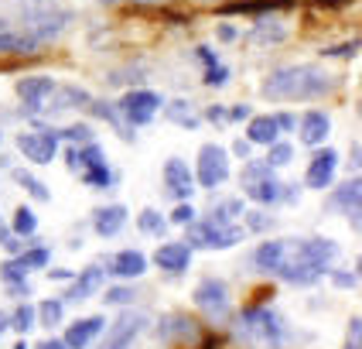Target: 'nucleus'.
Here are the masks:
<instances>
[{
	"label": "nucleus",
	"mask_w": 362,
	"mask_h": 349,
	"mask_svg": "<svg viewBox=\"0 0 362 349\" xmlns=\"http://www.w3.org/2000/svg\"><path fill=\"white\" fill-rule=\"evenodd\" d=\"M240 216H243V202H240V199H226V202L216 205L205 219H209V223H219V226H233Z\"/></svg>",
	"instance_id": "2f4dec72"
},
{
	"label": "nucleus",
	"mask_w": 362,
	"mask_h": 349,
	"mask_svg": "<svg viewBox=\"0 0 362 349\" xmlns=\"http://www.w3.org/2000/svg\"><path fill=\"white\" fill-rule=\"evenodd\" d=\"M65 158H69V168L82 178V185H89V188H110L113 185V168L106 164V154L96 141L69 147Z\"/></svg>",
	"instance_id": "20e7f679"
},
{
	"label": "nucleus",
	"mask_w": 362,
	"mask_h": 349,
	"mask_svg": "<svg viewBox=\"0 0 362 349\" xmlns=\"http://www.w3.org/2000/svg\"><path fill=\"white\" fill-rule=\"evenodd\" d=\"M199 59L205 62V65H216V55H212V48H199Z\"/></svg>",
	"instance_id": "4d7b16f0"
},
{
	"label": "nucleus",
	"mask_w": 362,
	"mask_h": 349,
	"mask_svg": "<svg viewBox=\"0 0 362 349\" xmlns=\"http://www.w3.org/2000/svg\"><path fill=\"white\" fill-rule=\"evenodd\" d=\"M55 86H59V82L52 79V76H24V79H18V96H21L24 113H28V117L41 113V110L48 106V100H52Z\"/></svg>",
	"instance_id": "f8f14e48"
},
{
	"label": "nucleus",
	"mask_w": 362,
	"mask_h": 349,
	"mask_svg": "<svg viewBox=\"0 0 362 349\" xmlns=\"http://www.w3.org/2000/svg\"><path fill=\"white\" fill-rule=\"evenodd\" d=\"M137 229H141V233H151V236H164V233H168V219H164L158 209H144L141 219H137Z\"/></svg>",
	"instance_id": "e433bc0d"
},
{
	"label": "nucleus",
	"mask_w": 362,
	"mask_h": 349,
	"mask_svg": "<svg viewBox=\"0 0 362 349\" xmlns=\"http://www.w3.org/2000/svg\"><path fill=\"white\" fill-rule=\"evenodd\" d=\"M52 261V253H48V246H28V250H21L18 253V264L31 274V270H38V267H45Z\"/></svg>",
	"instance_id": "4c0bfd02"
},
{
	"label": "nucleus",
	"mask_w": 362,
	"mask_h": 349,
	"mask_svg": "<svg viewBox=\"0 0 362 349\" xmlns=\"http://www.w3.org/2000/svg\"><path fill=\"white\" fill-rule=\"evenodd\" d=\"M291 0H233L222 7V14H263V11H284Z\"/></svg>",
	"instance_id": "bb28decb"
},
{
	"label": "nucleus",
	"mask_w": 362,
	"mask_h": 349,
	"mask_svg": "<svg viewBox=\"0 0 362 349\" xmlns=\"http://www.w3.org/2000/svg\"><path fill=\"white\" fill-rule=\"evenodd\" d=\"M14 182H18L21 188L35 199V202H48V199H52V192L45 188V182H41V178H35L31 171H14Z\"/></svg>",
	"instance_id": "473e14b6"
},
{
	"label": "nucleus",
	"mask_w": 362,
	"mask_h": 349,
	"mask_svg": "<svg viewBox=\"0 0 362 349\" xmlns=\"http://www.w3.org/2000/svg\"><path fill=\"white\" fill-rule=\"evenodd\" d=\"M274 120H277V130H294V127H298V120H294V117H291V113H274Z\"/></svg>",
	"instance_id": "3c124183"
},
{
	"label": "nucleus",
	"mask_w": 362,
	"mask_h": 349,
	"mask_svg": "<svg viewBox=\"0 0 362 349\" xmlns=\"http://www.w3.org/2000/svg\"><path fill=\"white\" fill-rule=\"evenodd\" d=\"M335 79L325 72L322 65H311V62H301V65H284L277 72H270L263 79V96L270 100H322L325 93H332Z\"/></svg>",
	"instance_id": "f03ea898"
},
{
	"label": "nucleus",
	"mask_w": 362,
	"mask_h": 349,
	"mask_svg": "<svg viewBox=\"0 0 362 349\" xmlns=\"http://www.w3.org/2000/svg\"><path fill=\"white\" fill-rule=\"evenodd\" d=\"M325 59H356L359 55V41H345V45H335V48H322Z\"/></svg>",
	"instance_id": "37998d69"
},
{
	"label": "nucleus",
	"mask_w": 362,
	"mask_h": 349,
	"mask_svg": "<svg viewBox=\"0 0 362 349\" xmlns=\"http://www.w3.org/2000/svg\"><path fill=\"white\" fill-rule=\"evenodd\" d=\"M7 328H11V315H7V311H0V336H4Z\"/></svg>",
	"instance_id": "052dcab7"
},
{
	"label": "nucleus",
	"mask_w": 362,
	"mask_h": 349,
	"mask_svg": "<svg viewBox=\"0 0 362 349\" xmlns=\"http://www.w3.org/2000/svg\"><path fill=\"white\" fill-rule=\"evenodd\" d=\"M14 349H31V346H28V339H21V343H18Z\"/></svg>",
	"instance_id": "e2e57ef3"
},
{
	"label": "nucleus",
	"mask_w": 362,
	"mask_h": 349,
	"mask_svg": "<svg viewBox=\"0 0 362 349\" xmlns=\"http://www.w3.org/2000/svg\"><path fill=\"white\" fill-rule=\"evenodd\" d=\"M335 171H339V151L325 147V151H318V154L311 158V164H308L304 185H308V188H328V185L335 182Z\"/></svg>",
	"instance_id": "dca6fc26"
},
{
	"label": "nucleus",
	"mask_w": 362,
	"mask_h": 349,
	"mask_svg": "<svg viewBox=\"0 0 362 349\" xmlns=\"http://www.w3.org/2000/svg\"><path fill=\"white\" fill-rule=\"evenodd\" d=\"M35 349H65V343H62V339H45V343Z\"/></svg>",
	"instance_id": "13d9d810"
},
{
	"label": "nucleus",
	"mask_w": 362,
	"mask_h": 349,
	"mask_svg": "<svg viewBox=\"0 0 362 349\" xmlns=\"http://www.w3.org/2000/svg\"><path fill=\"white\" fill-rule=\"evenodd\" d=\"M345 349H362V319H359V315H352V322H349Z\"/></svg>",
	"instance_id": "a18cd8bd"
},
{
	"label": "nucleus",
	"mask_w": 362,
	"mask_h": 349,
	"mask_svg": "<svg viewBox=\"0 0 362 349\" xmlns=\"http://www.w3.org/2000/svg\"><path fill=\"white\" fill-rule=\"evenodd\" d=\"M11 233H14V236H35V233H38V216H35L31 205H18V209H14Z\"/></svg>",
	"instance_id": "c85d7f7f"
},
{
	"label": "nucleus",
	"mask_w": 362,
	"mask_h": 349,
	"mask_svg": "<svg viewBox=\"0 0 362 349\" xmlns=\"http://www.w3.org/2000/svg\"><path fill=\"white\" fill-rule=\"evenodd\" d=\"M89 110L96 113V117H103V120H110L117 130H120L123 137H130V130H127V123H123L120 117V110H117V103H96V100H89Z\"/></svg>",
	"instance_id": "c9c22d12"
},
{
	"label": "nucleus",
	"mask_w": 362,
	"mask_h": 349,
	"mask_svg": "<svg viewBox=\"0 0 362 349\" xmlns=\"http://www.w3.org/2000/svg\"><path fill=\"white\" fill-rule=\"evenodd\" d=\"M359 195H362V182H359V178H349L345 185H339V188H335L332 205H335L339 212H345L352 223H359Z\"/></svg>",
	"instance_id": "5701e85b"
},
{
	"label": "nucleus",
	"mask_w": 362,
	"mask_h": 349,
	"mask_svg": "<svg viewBox=\"0 0 362 349\" xmlns=\"http://www.w3.org/2000/svg\"><path fill=\"white\" fill-rule=\"evenodd\" d=\"M281 137V130H277V120H274V113H267V117H250V127H246V141L250 144H274Z\"/></svg>",
	"instance_id": "393cba45"
},
{
	"label": "nucleus",
	"mask_w": 362,
	"mask_h": 349,
	"mask_svg": "<svg viewBox=\"0 0 362 349\" xmlns=\"http://www.w3.org/2000/svg\"><path fill=\"white\" fill-rule=\"evenodd\" d=\"M236 343L246 349H281L287 343V326L270 305H250L236 319Z\"/></svg>",
	"instance_id": "7ed1b4c3"
},
{
	"label": "nucleus",
	"mask_w": 362,
	"mask_h": 349,
	"mask_svg": "<svg viewBox=\"0 0 362 349\" xmlns=\"http://www.w3.org/2000/svg\"><path fill=\"white\" fill-rule=\"evenodd\" d=\"M7 291H11L14 298H24V302H28V294H31V285H28V281H14V285H7Z\"/></svg>",
	"instance_id": "603ef678"
},
{
	"label": "nucleus",
	"mask_w": 362,
	"mask_h": 349,
	"mask_svg": "<svg viewBox=\"0 0 362 349\" xmlns=\"http://www.w3.org/2000/svg\"><path fill=\"white\" fill-rule=\"evenodd\" d=\"M103 328H106V319L100 315H89V319H79V322H72V326L65 328V336H62V343L65 349H86L96 336H100Z\"/></svg>",
	"instance_id": "aec40b11"
},
{
	"label": "nucleus",
	"mask_w": 362,
	"mask_h": 349,
	"mask_svg": "<svg viewBox=\"0 0 362 349\" xmlns=\"http://www.w3.org/2000/svg\"><path fill=\"white\" fill-rule=\"evenodd\" d=\"M298 134H301V144H308V147L325 144L328 141V134H332V120H328V113H322V110H308V113L301 117Z\"/></svg>",
	"instance_id": "412c9836"
},
{
	"label": "nucleus",
	"mask_w": 362,
	"mask_h": 349,
	"mask_svg": "<svg viewBox=\"0 0 362 349\" xmlns=\"http://www.w3.org/2000/svg\"><path fill=\"white\" fill-rule=\"evenodd\" d=\"M226 117H229V120H250V117H253V110H250V106L243 103V106H233V110H226Z\"/></svg>",
	"instance_id": "8fccbe9b"
},
{
	"label": "nucleus",
	"mask_w": 362,
	"mask_h": 349,
	"mask_svg": "<svg viewBox=\"0 0 362 349\" xmlns=\"http://www.w3.org/2000/svg\"><path fill=\"white\" fill-rule=\"evenodd\" d=\"M4 168H11V158H7V154H0V171H4Z\"/></svg>",
	"instance_id": "680f3d73"
},
{
	"label": "nucleus",
	"mask_w": 362,
	"mask_h": 349,
	"mask_svg": "<svg viewBox=\"0 0 362 349\" xmlns=\"http://www.w3.org/2000/svg\"><path fill=\"white\" fill-rule=\"evenodd\" d=\"M205 117H209V120H212V123L229 120V117H226V106H209V110H205Z\"/></svg>",
	"instance_id": "864d4df0"
},
{
	"label": "nucleus",
	"mask_w": 362,
	"mask_h": 349,
	"mask_svg": "<svg viewBox=\"0 0 362 349\" xmlns=\"http://www.w3.org/2000/svg\"><path fill=\"white\" fill-rule=\"evenodd\" d=\"M233 154H236V158H243V161H246V158H253V144L246 141V137H240V141L233 144Z\"/></svg>",
	"instance_id": "09e8293b"
},
{
	"label": "nucleus",
	"mask_w": 362,
	"mask_h": 349,
	"mask_svg": "<svg viewBox=\"0 0 362 349\" xmlns=\"http://www.w3.org/2000/svg\"><path fill=\"white\" fill-rule=\"evenodd\" d=\"M328 274H332V281H335L339 287H356V281H359V278L349 274V270H328Z\"/></svg>",
	"instance_id": "de8ad7c7"
},
{
	"label": "nucleus",
	"mask_w": 362,
	"mask_h": 349,
	"mask_svg": "<svg viewBox=\"0 0 362 349\" xmlns=\"http://www.w3.org/2000/svg\"><path fill=\"white\" fill-rule=\"evenodd\" d=\"M76 274L72 270H52V281H72Z\"/></svg>",
	"instance_id": "bf43d9fd"
},
{
	"label": "nucleus",
	"mask_w": 362,
	"mask_h": 349,
	"mask_svg": "<svg viewBox=\"0 0 362 349\" xmlns=\"http://www.w3.org/2000/svg\"><path fill=\"white\" fill-rule=\"evenodd\" d=\"M246 236V229L243 226H219V223H209V219H195V223H188V233H185V240L192 250H229V246H236Z\"/></svg>",
	"instance_id": "0eeeda50"
},
{
	"label": "nucleus",
	"mask_w": 362,
	"mask_h": 349,
	"mask_svg": "<svg viewBox=\"0 0 362 349\" xmlns=\"http://www.w3.org/2000/svg\"><path fill=\"white\" fill-rule=\"evenodd\" d=\"M164 192L171 195V199H192V192H195V175H192V168L188 161H181V158H168L164 161Z\"/></svg>",
	"instance_id": "ddd939ff"
},
{
	"label": "nucleus",
	"mask_w": 362,
	"mask_h": 349,
	"mask_svg": "<svg viewBox=\"0 0 362 349\" xmlns=\"http://www.w3.org/2000/svg\"><path fill=\"white\" fill-rule=\"evenodd\" d=\"M100 4H120V0H100Z\"/></svg>",
	"instance_id": "0e129e2a"
},
{
	"label": "nucleus",
	"mask_w": 362,
	"mask_h": 349,
	"mask_svg": "<svg viewBox=\"0 0 362 349\" xmlns=\"http://www.w3.org/2000/svg\"><path fill=\"white\" fill-rule=\"evenodd\" d=\"M18 147L31 164H52L59 158V130H52V127L24 130V134H18Z\"/></svg>",
	"instance_id": "9d476101"
},
{
	"label": "nucleus",
	"mask_w": 362,
	"mask_h": 349,
	"mask_svg": "<svg viewBox=\"0 0 362 349\" xmlns=\"http://www.w3.org/2000/svg\"><path fill=\"white\" fill-rule=\"evenodd\" d=\"M291 158H294V147H291L287 141H281V137H277L274 144H267V158H263V161L270 164L274 171H277V168H284V164H291Z\"/></svg>",
	"instance_id": "f704fd0d"
},
{
	"label": "nucleus",
	"mask_w": 362,
	"mask_h": 349,
	"mask_svg": "<svg viewBox=\"0 0 362 349\" xmlns=\"http://www.w3.org/2000/svg\"><path fill=\"white\" fill-rule=\"evenodd\" d=\"M192 302L216 326L229 322V315H233V298H229V287H226L222 278H202L195 291H192Z\"/></svg>",
	"instance_id": "423d86ee"
},
{
	"label": "nucleus",
	"mask_w": 362,
	"mask_h": 349,
	"mask_svg": "<svg viewBox=\"0 0 362 349\" xmlns=\"http://www.w3.org/2000/svg\"><path fill=\"white\" fill-rule=\"evenodd\" d=\"M103 270L113 274V278H123V281H134V278H141L144 270H147V257H144L141 250H120V253H113L106 261Z\"/></svg>",
	"instance_id": "a211bd4d"
},
{
	"label": "nucleus",
	"mask_w": 362,
	"mask_h": 349,
	"mask_svg": "<svg viewBox=\"0 0 362 349\" xmlns=\"http://www.w3.org/2000/svg\"><path fill=\"white\" fill-rule=\"evenodd\" d=\"M123 223H127V205L113 202V205H103V209H96L93 212V229H96V236H117L123 229Z\"/></svg>",
	"instance_id": "4be33fe9"
},
{
	"label": "nucleus",
	"mask_w": 362,
	"mask_h": 349,
	"mask_svg": "<svg viewBox=\"0 0 362 349\" xmlns=\"http://www.w3.org/2000/svg\"><path fill=\"white\" fill-rule=\"evenodd\" d=\"M0 24H4V21H0Z\"/></svg>",
	"instance_id": "338daca9"
},
{
	"label": "nucleus",
	"mask_w": 362,
	"mask_h": 349,
	"mask_svg": "<svg viewBox=\"0 0 362 349\" xmlns=\"http://www.w3.org/2000/svg\"><path fill=\"white\" fill-rule=\"evenodd\" d=\"M161 103L164 100L154 93V89H130V93L117 103V110H120V117L127 127H147V123L158 117Z\"/></svg>",
	"instance_id": "1a4fd4ad"
},
{
	"label": "nucleus",
	"mask_w": 362,
	"mask_h": 349,
	"mask_svg": "<svg viewBox=\"0 0 362 349\" xmlns=\"http://www.w3.org/2000/svg\"><path fill=\"white\" fill-rule=\"evenodd\" d=\"M219 38L222 41H233V38H236V28H233V24H219Z\"/></svg>",
	"instance_id": "5fc2aeb1"
},
{
	"label": "nucleus",
	"mask_w": 362,
	"mask_h": 349,
	"mask_svg": "<svg viewBox=\"0 0 362 349\" xmlns=\"http://www.w3.org/2000/svg\"><path fill=\"white\" fill-rule=\"evenodd\" d=\"M0 278H4V285H14V281H28V270L18 264V257H7L0 264Z\"/></svg>",
	"instance_id": "79ce46f5"
},
{
	"label": "nucleus",
	"mask_w": 362,
	"mask_h": 349,
	"mask_svg": "<svg viewBox=\"0 0 362 349\" xmlns=\"http://www.w3.org/2000/svg\"><path fill=\"white\" fill-rule=\"evenodd\" d=\"M35 315H38V326L55 328L62 319H65V302H62V298H48V302L35 305Z\"/></svg>",
	"instance_id": "c756f323"
},
{
	"label": "nucleus",
	"mask_w": 362,
	"mask_h": 349,
	"mask_svg": "<svg viewBox=\"0 0 362 349\" xmlns=\"http://www.w3.org/2000/svg\"><path fill=\"white\" fill-rule=\"evenodd\" d=\"M69 18H72L69 11H35V14H28V35L41 45V41L62 35Z\"/></svg>",
	"instance_id": "2eb2a0df"
},
{
	"label": "nucleus",
	"mask_w": 362,
	"mask_h": 349,
	"mask_svg": "<svg viewBox=\"0 0 362 349\" xmlns=\"http://www.w3.org/2000/svg\"><path fill=\"white\" fill-rule=\"evenodd\" d=\"M195 188H219L229 178V151L219 144H202L199 164H195Z\"/></svg>",
	"instance_id": "6e6552de"
},
{
	"label": "nucleus",
	"mask_w": 362,
	"mask_h": 349,
	"mask_svg": "<svg viewBox=\"0 0 362 349\" xmlns=\"http://www.w3.org/2000/svg\"><path fill=\"white\" fill-rule=\"evenodd\" d=\"M55 93H59V103H48V106H45V110H52V113L72 110V106H89V100H93L79 86H55Z\"/></svg>",
	"instance_id": "cd10ccee"
},
{
	"label": "nucleus",
	"mask_w": 362,
	"mask_h": 349,
	"mask_svg": "<svg viewBox=\"0 0 362 349\" xmlns=\"http://www.w3.org/2000/svg\"><path fill=\"white\" fill-rule=\"evenodd\" d=\"M103 281H106V270H103L100 264L82 267L79 274L72 278L69 291H65V302H86V298L100 294V291H103Z\"/></svg>",
	"instance_id": "f3484780"
},
{
	"label": "nucleus",
	"mask_w": 362,
	"mask_h": 349,
	"mask_svg": "<svg viewBox=\"0 0 362 349\" xmlns=\"http://www.w3.org/2000/svg\"><path fill=\"white\" fill-rule=\"evenodd\" d=\"M171 223H178V226H188V223H195V205L188 202H178L175 205V212H171Z\"/></svg>",
	"instance_id": "c03bdc74"
},
{
	"label": "nucleus",
	"mask_w": 362,
	"mask_h": 349,
	"mask_svg": "<svg viewBox=\"0 0 362 349\" xmlns=\"http://www.w3.org/2000/svg\"><path fill=\"white\" fill-rule=\"evenodd\" d=\"M243 192H246V199H253L257 205H274L281 202L284 195V182L274 175V168L267 161H253V158H246L243 161Z\"/></svg>",
	"instance_id": "39448f33"
},
{
	"label": "nucleus",
	"mask_w": 362,
	"mask_h": 349,
	"mask_svg": "<svg viewBox=\"0 0 362 349\" xmlns=\"http://www.w3.org/2000/svg\"><path fill=\"white\" fill-rule=\"evenodd\" d=\"M11 236H14V233H11V226L4 223V216H0V246L7 244V240H11Z\"/></svg>",
	"instance_id": "6e6d98bb"
},
{
	"label": "nucleus",
	"mask_w": 362,
	"mask_h": 349,
	"mask_svg": "<svg viewBox=\"0 0 362 349\" xmlns=\"http://www.w3.org/2000/svg\"><path fill=\"white\" fill-rule=\"evenodd\" d=\"M154 264L168 270V274H185L188 267H192V246L188 244H161L154 250Z\"/></svg>",
	"instance_id": "6ab92c4d"
},
{
	"label": "nucleus",
	"mask_w": 362,
	"mask_h": 349,
	"mask_svg": "<svg viewBox=\"0 0 362 349\" xmlns=\"http://www.w3.org/2000/svg\"><path fill=\"white\" fill-rule=\"evenodd\" d=\"M59 141H69L72 147H79V144L93 141V130H89V123H72V127L59 130Z\"/></svg>",
	"instance_id": "ea45409f"
},
{
	"label": "nucleus",
	"mask_w": 362,
	"mask_h": 349,
	"mask_svg": "<svg viewBox=\"0 0 362 349\" xmlns=\"http://www.w3.org/2000/svg\"><path fill=\"white\" fill-rule=\"evenodd\" d=\"M35 326H38V315H35V305H28V302H24V305H21L18 311L11 315V328H18L21 336H28V332H31Z\"/></svg>",
	"instance_id": "58836bf2"
},
{
	"label": "nucleus",
	"mask_w": 362,
	"mask_h": 349,
	"mask_svg": "<svg viewBox=\"0 0 362 349\" xmlns=\"http://www.w3.org/2000/svg\"><path fill=\"white\" fill-rule=\"evenodd\" d=\"M339 244L325 236H301V240H267L257 246L253 264L263 274H277L291 285H315L322 274L339 261Z\"/></svg>",
	"instance_id": "f257e3e1"
},
{
	"label": "nucleus",
	"mask_w": 362,
	"mask_h": 349,
	"mask_svg": "<svg viewBox=\"0 0 362 349\" xmlns=\"http://www.w3.org/2000/svg\"><path fill=\"white\" fill-rule=\"evenodd\" d=\"M243 219H246V229H253V233H263L274 226V216L260 212V209H243Z\"/></svg>",
	"instance_id": "a19ab883"
},
{
	"label": "nucleus",
	"mask_w": 362,
	"mask_h": 349,
	"mask_svg": "<svg viewBox=\"0 0 362 349\" xmlns=\"http://www.w3.org/2000/svg\"><path fill=\"white\" fill-rule=\"evenodd\" d=\"M226 82H229V69H226V65L216 62V65L205 69V86H226Z\"/></svg>",
	"instance_id": "49530a36"
},
{
	"label": "nucleus",
	"mask_w": 362,
	"mask_h": 349,
	"mask_svg": "<svg viewBox=\"0 0 362 349\" xmlns=\"http://www.w3.org/2000/svg\"><path fill=\"white\" fill-rule=\"evenodd\" d=\"M137 302V287L134 285H117V287H106L103 291V305H113V308H127Z\"/></svg>",
	"instance_id": "72a5a7b5"
},
{
	"label": "nucleus",
	"mask_w": 362,
	"mask_h": 349,
	"mask_svg": "<svg viewBox=\"0 0 362 349\" xmlns=\"http://www.w3.org/2000/svg\"><path fill=\"white\" fill-rule=\"evenodd\" d=\"M0 137H4V134H0Z\"/></svg>",
	"instance_id": "69168bd1"
},
{
	"label": "nucleus",
	"mask_w": 362,
	"mask_h": 349,
	"mask_svg": "<svg viewBox=\"0 0 362 349\" xmlns=\"http://www.w3.org/2000/svg\"><path fill=\"white\" fill-rule=\"evenodd\" d=\"M164 117L171 123H178V127H185V130H199L202 127V113L199 106L192 100H171L164 103Z\"/></svg>",
	"instance_id": "b1692460"
},
{
	"label": "nucleus",
	"mask_w": 362,
	"mask_h": 349,
	"mask_svg": "<svg viewBox=\"0 0 362 349\" xmlns=\"http://www.w3.org/2000/svg\"><path fill=\"white\" fill-rule=\"evenodd\" d=\"M284 38H287V24L277 18H260L257 28L250 31V41H253V45H281Z\"/></svg>",
	"instance_id": "a878e982"
},
{
	"label": "nucleus",
	"mask_w": 362,
	"mask_h": 349,
	"mask_svg": "<svg viewBox=\"0 0 362 349\" xmlns=\"http://www.w3.org/2000/svg\"><path fill=\"white\" fill-rule=\"evenodd\" d=\"M158 339L164 343H181V346H192L202 339V328L192 315H168L158 322Z\"/></svg>",
	"instance_id": "4468645a"
},
{
	"label": "nucleus",
	"mask_w": 362,
	"mask_h": 349,
	"mask_svg": "<svg viewBox=\"0 0 362 349\" xmlns=\"http://www.w3.org/2000/svg\"><path fill=\"white\" fill-rule=\"evenodd\" d=\"M35 48H38V41L31 35H11L7 24H0V55L4 52H35Z\"/></svg>",
	"instance_id": "7c9ffc66"
},
{
	"label": "nucleus",
	"mask_w": 362,
	"mask_h": 349,
	"mask_svg": "<svg viewBox=\"0 0 362 349\" xmlns=\"http://www.w3.org/2000/svg\"><path fill=\"white\" fill-rule=\"evenodd\" d=\"M147 322H151V319H147L144 311H123L117 322H110L100 349H134V343L141 339V332L147 328Z\"/></svg>",
	"instance_id": "9b49d317"
}]
</instances>
